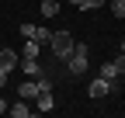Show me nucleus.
I'll return each instance as SVG.
<instances>
[{"instance_id": "obj_1", "label": "nucleus", "mask_w": 125, "mask_h": 118, "mask_svg": "<svg viewBox=\"0 0 125 118\" xmlns=\"http://www.w3.org/2000/svg\"><path fill=\"white\" fill-rule=\"evenodd\" d=\"M87 59H90V45L76 42V45H73V56L66 59V69H70V77H83V73H87Z\"/></svg>"}, {"instance_id": "obj_2", "label": "nucleus", "mask_w": 125, "mask_h": 118, "mask_svg": "<svg viewBox=\"0 0 125 118\" xmlns=\"http://www.w3.org/2000/svg\"><path fill=\"white\" fill-rule=\"evenodd\" d=\"M49 45H52L56 59H62V63H66V59L73 56V45H76V42H73L70 31H52V42H49Z\"/></svg>"}, {"instance_id": "obj_3", "label": "nucleus", "mask_w": 125, "mask_h": 118, "mask_svg": "<svg viewBox=\"0 0 125 118\" xmlns=\"http://www.w3.org/2000/svg\"><path fill=\"white\" fill-rule=\"evenodd\" d=\"M111 80H104V77H97V80H90V87H87V94H90V101H101V97H108L111 94Z\"/></svg>"}, {"instance_id": "obj_4", "label": "nucleus", "mask_w": 125, "mask_h": 118, "mask_svg": "<svg viewBox=\"0 0 125 118\" xmlns=\"http://www.w3.org/2000/svg\"><path fill=\"white\" fill-rule=\"evenodd\" d=\"M14 66H21V52H14V49H0V69H14Z\"/></svg>"}, {"instance_id": "obj_5", "label": "nucleus", "mask_w": 125, "mask_h": 118, "mask_svg": "<svg viewBox=\"0 0 125 118\" xmlns=\"http://www.w3.org/2000/svg\"><path fill=\"white\" fill-rule=\"evenodd\" d=\"M7 115H14V118H28L31 115V104H28V97H18L14 104L7 108Z\"/></svg>"}, {"instance_id": "obj_6", "label": "nucleus", "mask_w": 125, "mask_h": 118, "mask_svg": "<svg viewBox=\"0 0 125 118\" xmlns=\"http://www.w3.org/2000/svg\"><path fill=\"white\" fill-rule=\"evenodd\" d=\"M56 104H52V90H42L38 97H35V111H42V115H49Z\"/></svg>"}, {"instance_id": "obj_7", "label": "nucleus", "mask_w": 125, "mask_h": 118, "mask_svg": "<svg viewBox=\"0 0 125 118\" xmlns=\"http://www.w3.org/2000/svg\"><path fill=\"white\" fill-rule=\"evenodd\" d=\"M38 52H42V45L35 38H24V49H21V59H38Z\"/></svg>"}, {"instance_id": "obj_8", "label": "nucleus", "mask_w": 125, "mask_h": 118, "mask_svg": "<svg viewBox=\"0 0 125 118\" xmlns=\"http://www.w3.org/2000/svg\"><path fill=\"white\" fill-rule=\"evenodd\" d=\"M18 97H38V80H24L18 87Z\"/></svg>"}, {"instance_id": "obj_9", "label": "nucleus", "mask_w": 125, "mask_h": 118, "mask_svg": "<svg viewBox=\"0 0 125 118\" xmlns=\"http://www.w3.org/2000/svg\"><path fill=\"white\" fill-rule=\"evenodd\" d=\"M21 69L28 73V77H42V66H38V59H21Z\"/></svg>"}, {"instance_id": "obj_10", "label": "nucleus", "mask_w": 125, "mask_h": 118, "mask_svg": "<svg viewBox=\"0 0 125 118\" xmlns=\"http://www.w3.org/2000/svg\"><path fill=\"white\" fill-rule=\"evenodd\" d=\"M101 77H104V80H111V83H115V77H122V73H118V63H115V59L101 66Z\"/></svg>"}, {"instance_id": "obj_11", "label": "nucleus", "mask_w": 125, "mask_h": 118, "mask_svg": "<svg viewBox=\"0 0 125 118\" xmlns=\"http://www.w3.org/2000/svg\"><path fill=\"white\" fill-rule=\"evenodd\" d=\"M59 14V0H42V18H56Z\"/></svg>"}, {"instance_id": "obj_12", "label": "nucleus", "mask_w": 125, "mask_h": 118, "mask_svg": "<svg viewBox=\"0 0 125 118\" xmlns=\"http://www.w3.org/2000/svg\"><path fill=\"white\" fill-rule=\"evenodd\" d=\"M35 42H38V45H49V42H52V28H35Z\"/></svg>"}, {"instance_id": "obj_13", "label": "nucleus", "mask_w": 125, "mask_h": 118, "mask_svg": "<svg viewBox=\"0 0 125 118\" xmlns=\"http://www.w3.org/2000/svg\"><path fill=\"white\" fill-rule=\"evenodd\" d=\"M104 4H108V0H80V10H97Z\"/></svg>"}, {"instance_id": "obj_14", "label": "nucleus", "mask_w": 125, "mask_h": 118, "mask_svg": "<svg viewBox=\"0 0 125 118\" xmlns=\"http://www.w3.org/2000/svg\"><path fill=\"white\" fill-rule=\"evenodd\" d=\"M111 4V10H115V18H125V0H108Z\"/></svg>"}, {"instance_id": "obj_15", "label": "nucleus", "mask_w": 125, "mask_h": 118, "mask_svg": "<svg viewBox=\"0 0 125 118\" xmlns=\"http://www.w3.org/2000/svg\"><path fill=\"white\" fill-rule=\"evenodd\" d=\"M35 28H38V24H21V35H24V38H35Z\"/></svg>"}, {"instance_id": "obj_16", "label": "nucleus", "mask_w": 125, "mask_h": 118, "mask_svg": "<svg viewBox=\"0 0 125 118\" xmlns=\"http://www.w3.org/2000/svg\"><path fill=\"white\" fill-rule=\"evenodd\" d=\"M115 63H118V73L125 77V52H122V49H118V59H115Z\"/></svg>"}, {"instance_id": "obj_17", "label": "nucleus", "mask_w": 125, "mask_h": 118, "mask_svg": "<svg viewBox=\"0 0 125 118\" xmlns=\"http://www.w3.org/2000/svg\"><path fill=\"white\" fill-rule=\"evenodd\" d=\"M7 83V69H0V87H4Z\"/></svg>"}, {"instance_id": "obj_18", "label": "nucleus", "mask_w": 125, "mask_h": 118, "mask_svg": "<svg viewBox=\"0 0 125 118\" xmlns=\"http://www.w3.org/2000/svg\"><path fill=\"white\" fill-rule=\"evenodd\" d=\"M4 111H7V101H4V97H0V115H4Z\"/></svg>"}, {"instance_id": "obj_19", "label": "nucleus", "mask_w": 125, "mask_h": 118, "mask_svg": "<svg viewBox=\"0 0 125 118\" xmlns=\"http://www.w3.org/2000/svg\"><path fill=\"white\" fill-rule=\"evenodd\" d=\"M70 4H73V7H80V0H70Z\"/></svg>"}, {"instance_id": "obj_20", "label": "nucleus", "mask_w": 125, "mask_h": 118, "mask_svg": "<svg viewBox=\"0 0 125 118\" xmlns=\"http://www.w3.org/2000/svg\"><path fill=\"white\" fill-rule=\"evenodd\" d=\"M118 49H122V52H125V38H122V45H118Z\"/></svg>"}]
</instances>
